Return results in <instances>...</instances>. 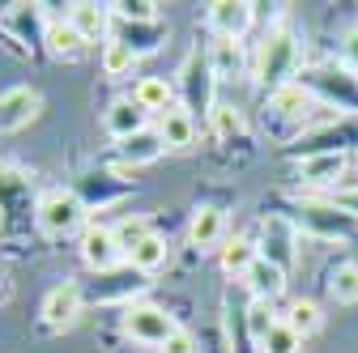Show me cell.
I'll return each mask as SVG.
<instances>
[{
  "label": "cell",
  "mask_w": 358,
  "mask_h": 353,
  "mask_svg": "<svg viewBox=\"0 0 358 353\" xmlns=\"http://www.w3.org/2000/svg\"><path fill=\"white\" fill-rule=\"evenodd\" d=\"M85 52V38L73 30V22L69 17H52L48 22V56H56V60H77Z\"/></svg>",
  "instance_id": "f1b7e54d"
},
{
  "label": "cell",
  "mask_w": 358,
  "mask_h": 353,
  "mask_svg": "<svg viewBox=\"0 0 358 353\" xmlns=\"http://www.w3.org/2000/svg\"><path fill=\"white\" fill-rule=\"evenodd\" d=\"M77 251H81V264H85L94 277H99V273H115L120 264H124V251H120V243H115V230L103 226V222H90V226L81 230Z\"/></svg>",
  "instance_id": "30bf717a"
},
{
  "label": "cell",
  "mask_w": 358,
  "mask_h": 353,
  "mask_svg": "<svg viewBox=\"0 0 358 353\" xmlns=\"http://www.w3.org/2000/svg\"><path fill=\"white\" fill-rule=\"evenodd\" d=\"M243 320H248V336H252V345H260L268 332L278 328L282 311H273V302H256V298H248V306H243Z\"/></svg>",
  "instance_id": "836d02e7"
},
{
  "label": "cell",
  "mask_w": 358,
  "mask_h": 353,
  "mask_svg": "<svg viewBox=\"0 0 358 353\" xmlns=\"http://www.w3.org/2000/svg\"><path fill=\"white\" fill-rule=\"evenodd\" d=\"M150 290V277H141L137 269H128V264H120L115 273H99V281L90 285L85 298H94V302H120V311L132 302H141V294Z\"/></svg>",
  "instance_id": "8fae6325"
},
{
  "label": "cell",
  "mask_w": 358,
  "mask_h": 353,
  "mask_svg": "<svg viewBox=\"0 0 358 353\" xmlns=\"http://www.w3.org/2000/svg\"><path fill=\"white\" fill-rule=\"evenodd\" d=\"M213 85H217V77H213V68H209V56L201 52V47H192L188 52V60L179 64V73H175V94H179V107H184L192 119L196 115H213V107H217V98H213Z\"/></svg>",
  "instance_id": "8992f818"
},
{
  "label": "cell",
  "mask_w": 358,
  "mask_h": 353,
  "mask_svg": "<svg viewBox=\"0 0 358 353\" xmlns=\"http://www.w3.org/2000/svg\"><path fill=\"white\" fill-rule=\"evenodd\" d=\"M256 349H260V353H303V336H294V332H290V328L278 320V328L268 332V336H264Z\"/></svg>",
  "instance_id": "d590c367"
},
{
  "label": "cell",
  "mask_w": 358,
  "mask_h": 353,
  "mask_svg": "<svg viewBox=\"0 0 358 353\" xmlns=\"http://www.w3.org/2000/svg\"><path fill=\"white\" fill-rule=\"evenodd\" d=\"M299 73H303V43H299V34L290 26H282V22L268 26L260 34V43H256V52H252L256 85L268 90V94H278V90H286V85L299 81Z\"/></svg>",
  "instance_id": "6da1fadb"
},
{
  "label": "cell",
  "mask_w": 358,
  "mask_h": 353,
  "mask_svg": "<svg viewBox=\"0 0 358 353\" xmlns=\"http://www.w3.org/2000/svg\"><path fill=\"white\" fill-rule=\"evenodd\" d=\"M337 204H345V209H350V213H358V192H354V196H341V200H337Z\"/></svg>",
  "instance_id": "f35d334b"
},
{
  "label": "cell",
  "mask_w": 358,
  "mask_h": 353,
  "mask_svg": "<svg viewBox=\"0 0 358 353\" xmlns=\"http://www.w3.org/2000/svg\"><path fill=\"white\" fill-rule=\"evenodd\" d=\"M316 107H320L316 94L303 90V85L294 81V85H286V90L268 94V103H264V132L273 141H290V137H299V132L307 128V119H311Z\"/></svg>",
  "instance_id": "277c9868"
},
{
  "label": "cell",
  "mask_w": 358,
  "mask_h": 353,
  "mask_svg": "<svg viewBox=\"0 0 358 353\" xmlns=\"http://www.w3.org/2000/svg\"><path fill=\"white\" fill-rule=\"evenodd\" d=\"M77 196H81V204L90 209V213H103V209H111V204H120L128 192H132V183H120L115 174L107 170V174H85V179L73 188Z\"/></svg>",
  "instance_id": "d6986e66"
},
{
  "label": "cell",
  "mask_w": 358,
  "mask_h": 353,
  "mask_svg": "<svg viewBox=\"0 0 358 353\" xmlns=\"http://www.w3.org/2000/svg\"><path fill=\"white\" fill-rule=\"evenodd\" d=\"M158 353H196V336H192L188 328H179V332H175V336L158 349Z\"/></svg>",
  "instance_id": "8d00e7d4"
},
{
  "label": "cell",
  "mask_w": 358,
  "mask_h": 353,
  "mask_svg": "<svg viewBox=\"0 0 358 353\" xmlns=\"http://www.w3.org/2000/svg\"><path fill=\"white\" fill-rule=\"evenodd\" d=\"M81 306H85V290L77 281H60V285H52L48 294H43L38 315H43V324H48L52 332H64V328H73L81 320Z\"/></svg>",
  "instance_id": "7c38bea8"
},
{
  "label": "cell",
  "mask_w": 358,
  "mask_h": 353,
  "mask_svg": "<svg viewBox=\"0 0 358 353\" xmlns=\"http://www.w3.org/2000/svg\"><path fill=\"white\" fill-rule=\"evenodd\" d=\"M166 264H171V239L166 234H150L137 251H128V269H137L141 277H154L158 269H166Z\"/></svg>",
  "instance_id": "d4e9b609"
},
{
  "label": "cell",
  "mask_w": 358,
  "mask_h": 353,
  "mask_svg": "<svg viewBox=\"0 0 358 353\" xmlns=\"http://www.w3.org/2000/svg\"><path fill=\"white\" fill-rule=\"evenodd\" d=\"M120 328H124L128 340H137L145 349H162L179 332V320L166 311V306H154V302L141 298V302H132V306L120 311Z\"/></svg>",
  "instance_id": "52a82bcc"
},
{
  "label": "cell",
  "mask_w": 358,
  "mask_h": 353,
  "mask_svg": "<svg viewBox=\"0 0 358 353\" xmlns=\"http://www.w3.org/2000/svg\"><path fill=\"white\" fill-rule=\"evenodd\" d=\"M0 22H5L13 43H22L26 56H34V60L48 56V22H52L48 5H9Z\"/></svg>",
  "instance_id": "9c48e42d"
},
{
  "label": "cell",
  "mask_w": 358,
  "mask_h": 353,
  "mask_svg": "<svg viewBox=\"0 0 358 353\" xmlns=\"http://www.w3.org/2000/svg\"><path fill=\"white\" fill-rule=\"evenodd\" d=\"M299 243H303V230H299L294 217H286V213H268L264 222H260L256 251H260V260L278 264L282 273H290V269H294V260H299Z\"/></svg>",
  "instance_id": "ba28073f"
},
{
  "label": "cell",
  "mask_w": 358,
  "mask_h": 353,
  "mask_svg": "<svg viewBox=\"0 0 358 353\" xmlns=\"http://www.w3.org/2000/svg\"><path fill=\"white\" fill-rule=\"evenodd\" d=\"M90 226V209L73 188H48L34 200V230L43 239H69Z\"/></svg>",
  "instance_id": "7a4b0ae2"
},
{
  "label": "cell",
  "mask_w": 358,
  "mask_h": 353,
  "mask_svg": "<svg viewBox=\"0 0 358 353\" xmlns=\"http://www.w3.org/2000/svg\"><path fill=\"white\" fill-rule=\"evenodd\" d=\"M350 174V153H307L299 158V179L307 188H320V192H337V183Z\"/></svg>",
  "instance_id": "9a60e30c"
},
{
  "label": "cell",
  "mask_w": 358,
  "mask_h": 353,
  "mask_svg": "<svg viewBox=\"0 0 358 353\" xmlns=\"http://www.w3.org/2000/svg\"><path fill=\"white\" fill-rule=\"evenodd\" d=\"M38 111H43V94L34 85H13V90H5L0 94V137L30 128V119H38Z\"/></svg>",
  "instance_id": "5bb4252c"
},
{
  "label": "cell",
  "mask_w": 358,
  "mask_h": 353,
  "mask_svg": "<svg viewBox=\"0 0 358 353\" xmlns=\"http://www.w3.org/2000/svg\"><path fill=\"white\" fill-rule=\"evenodd\" d=\"M205 56H209V68H213L217 81H239V77L252 73V56L239 38H213L205 47Z\"/></svg>",
  "instance_id": "ac0fdd59"
},
{
  "label": "cell",
  "mask_w": 358,
  "mask_h": 353,
  "mask_svg": "<svg viewBox=\"0 0 358 353\" xmlns=\"http://www.w3.org/2000/svg\"><path fill=\"white\" fill-rule=\"evenodd\" d=\"M299 85L316 94V103L337 107V115H358V73H350L345 64H316L303 68Z\"/></svg>",
  "instance_id": "5b68a950"
},
{
  "label": "cell",
  "mask_w": 358,
  "mask_h": 353,
  "mask_svg": "<svg viewBox=\"0 0 358 353\" xmlns=\"http://www.w3.org/2000/svg\"><path fill=\"white\" fill-rule=\"evenodd\" d=\"M103 128H107V137H115V145H120V141H128V137H137V132H145V128H150V115L132 103V98H115V103L103 111Z\"/></svg>",
  "instance_id": "7402d4cb"
},
{
  "label": "cell",
  "mask_w": 358,
  "mask_h": 353,
  "mask_svg": "<svg viewBox=\"0 0 358 353\" xmlns=\"http://www.w3.org/2000/svg\"><path fill=\"white\" fill-rule=\"evenodd\" d=\"M132 103H137L145 115H166L171 107H179L175 98V81H166V77H141L137 85H132V94H128Z\"/></svg>",
  "instance_id": "cb8c5ba5"
},
{
  "label": "cell",
  "mask_w": 358,
  "mask_h": 353,
  "mask_svg": "<svg viewBox=\"0 0 358 353\" xmlns=\"http://www.w3.org/2000/svg\"><path fill=\"white\" fill-rule=\"evenodd\" d=\"M158 9L154 0H115L111 5V17L115 22H158Z\"/></svg>",
  "instance_id": "e575fe53"
},
{
  "label": "cell",
  "mask_w": 358,
  "mask_h": 353,
  "mask_svg": "<svg viewBox=\"0 0 358 353\" xmlns=\"http://www.w3.org/2000/svg\"><path fill=\"white\" fill-rule=\"evenodd\" d=\"M73 22V30L85 38V47L90 43H107L111 30H115V17H111V5H94V0H77V5H69L64 13Z\"/></svg>",
  "instance_id": "e0dca14e"
},
{
  "label": "cell",
  "mask_w": 358,
  "mask_h": 353,
  "mask_svg": "<svg viewBox=\"0 0 358 353\" xmlns=\"http://www.w3.org/2000/svg\"><path fill=\"white\" fill-rule=\"evenodd\" d=\"M324 285H329V298L337 306H358V260H341Z\"/></svg>",
  "instance_id": "4dcf8cb0"
},
{
  "label": "cell",
  "mask_w": 358,
  "mask_h": 353,
  "mask_svg": "<svg viewBox=\"0 0 358 353\" xmlns=\"http://www.w3.org/2000/svg\"><path fill=\"white\" fill-rule=\"evenodd\" d=\"M282 324L294 332V336H316L324 328V311H320V302H311V298H294L286 302V311H282Z\"/></svg>",
  "instance_id": "4316f807"
},
{
  "label": "cell",
  "mask_w": 358,
  "mask_h": 353,
  "mask_svg": "<svg viewBox=\"0 0 358 353\" xmlns=\"http://www.w3.org/2000/svg\"><path fill=\"white\" fill-rule=\"evenodd\" d=\"M137 60H141V56L132 52L128 43H120L115 34L103 43V52H99V64H103V77H107V81H128L132 68H137Z\"/></svg>",
  "instance_id": "83f0119b"
},
{
  "label": "cell",
  "mask_w": 358,
  "mask_h": 353,
  "mask_svg": "<svg viewBox=\"0 0 358 353\" xmlns=\"http://www.w3.org/2000/svg\"><path fill=\"white\" fill-rule=\"evenodd\" d=\"M120 43H128L137 56H154V52H162V43L171 38V26L158 17V22H115V30H111Z\"/></svg>",
  "instance_id": "ffe728a7"
},
{
  "label": "cell",
  "mask_w": 358,
  "mask_h": 353,
  "mask_svg": "<svg viewBox=\"0 0 358 353\" xmlns=\"http://www.w3.org/2000/svg\"><path fill=\"white\" fill-rule=\"evenodd\" d=\"M115 230V243H120V251H124V264H128V251H137L150 234H154V226H150V217H141V213H128V217H120V222L111 226Z\"/></svg>",
  "instance_id": "1f68e13d"
},
{
  "label": "cell",
  "mask_w": 358,
  "mask_h": 353,
  "mask_svg": "<svg viewBox=\"0 0 358 353\" xmlns=\"http://www.w3.org/2000/svg\"><path fill=\"white\" fill-rule=\"evenodd\" d=\"M294 222H299L303 234H316L324 243H350V239H358V213H350L333 196H303Z\"/></svg>",
  "instance_id": "3957f363"
},
{
  "label": "cell",
  "mask_w": 358,
  "mask_h": 353,
  "mask_svg": "<svg viewBox=\"0 0 358 353\" xmlns=\"http://www.w3.org/2000/svg\"><path fill=\"white\" fill-rule=\"evenodd\" d=\"M341 64H345L350 73H358V26L345 30V38H341Z\"/></svg>",
  "instance_id": "74e56055"
},
{
  "label": "cell",
  "mask_w": 358,
  "mask_h": 353,
  "mask_svg": "<svg viewBox=\"0 0 358 353\" xmlns=\"http://www.w3.org/2000/svg\"><path fill=\"white\" fill-rule=\"evenodd\" d=\"M166 153V145H162V137L154 128H145V132H137V137H128V141H120V162H128V166H154L158 158Z\"/></svg>",
  "instance_id": "484cf974"
},
{
  "label": "cell",
  "mask_w": 358,
  "mask_h": 353,
  "mask_svg": "<svg viewBox=\"0 0 358 353\" xmlns=\"http://www.w3.org/2000/svg\"><path fill=\"white\" fill-rule=\"evenodd\" d=\"M154 132L162 137V145H166L171 153H184V149H192V145H196V119H192L184 107H171L166 115H158Z\"/></svg>",
  "instance_id": "603a6c76"
},
{
  "label": "cell",
  "mask_w": 358,
  "mask_h": 353,
  "mask_svg": "<svg viewBox=\"0 0 358 353\" xmlns=\"http://www.w3.org/2000/svg\"><path fill=\"white\" fill-rule=\"evenodd\" d=\"M9 294V281H5V269H0V298H5Z\"/></svg>",
  "instance_id": "ab89813d"
},
{
  "label": "cell",
  "mask_w": 358,
  "mask_h": 353,
  "mask_svg": "<svg viewBox=\"0 0 358 353\" xmlns=\"http://www.w3.org/2000/svg\"><path fill=\"white\" fill-rule=\"evenodd\" d=\"M209 128H213V137L217 141H239L243 132H248V119L235 103H217L213 115H209Z\"/></svg>",
  "instance_id": "d6a6232c"
},
{
  "label": "cell",
  "mask_w": 358,
  "mask_h": 353,
  "mask_svg": "<svg viewBox=\"0 0 358 353\" xmlns=\"http://www.w3.org/2000/svg\"><path fill=\"white\" fill-rule=\"evenodd\" d=\"M286 281H290V273H282L278 264H268V260H256L252 269L243 273V290H248V298H256V302H278L282 294H286Z\"/></svg>",
  "instance_id": "44dd1931"
},
{
  "label": "cell",
  "mask_w": 358,
  "mask_h": 353,
  "mask_svg": "<svg viewBox=\"0 0 358 353\" xmlns=\"http://www.w3.org/2000/svg\"><path fill=\"white\" fill-rule=\"evenodd\" d=\"M227 209L222 204H201L192 213V222H188V243L196 251H222V243H227Z\"/></svg>",
  "instance_id": "2e32d148"
},
{
  "label": "cell",
  "mask_w": 358,
  "mask_h": 353,
  "mask_svg": "<svg viewBox=\"0 0 358 353\" xmlns=\"http://www.w3.org/2000/svg\"><path fill=\"white\" fill-rule=\"evenodd\" d=\"M205 26L213 38H239L256 26V5H248V0H213V5H205Z\"/></svg>",
  "instance_id": "4fadbf2b"
},
{
  "label": "cell",
  "mask_w": 358,
  "mask_h": 353,
  "mask_svg": "<svg viewBox=\"0 0 358 353\" xmlns=\"http://www.w3.org/2000/svg\"><path fill=\"white\" fill-rule=\"evenodd\" d=\"M260 260V251H256V243L252 239H231V243H222V251H217V264H222V273L227 277H235V281H243V273L252 269V264Z\"/></svg>",
  "instance_id": "f546056e"
}]
</instances>
